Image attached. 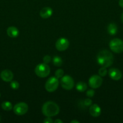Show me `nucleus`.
Returning <instances> with one entry per match:
<instances>
[{
    "instance_id": "nucleus-11",
    "label": "nucleus",
    "mask_w": 123,
    "mask_h": 123,
    "mask_svg": "<svg viewBox=\"0 0 123 123\" xmlns=\"http://www.w3.org/2000/svg\"><path fill=\"white\" fill-rule=\"evenodd\" d=\"M0 77L3 81L6 82H11L13 79V73L9 70H4L0 74Z\"/></svg>"
},
{
    "instance_id": "nucleus-8",
    "label": "nucleus",
    "mask_w": 123,
    "mask_h": 123,
    "mask_svg": "<svg viewBox=\"0 0 123 123\" xmlns=\"http://www.w3.org/2000/svg\"><path fill=\"white\" fill-rule=\"evenodd\" d=\"M89 85L91 88L96 89L100 87L102 84V79L100 75L94 74L89 79Z\"/></svg>"
},
{
    "instance_id": "nucleus-26",
    "label": "nucleus",
    "mask_w": 123,
    "mask_h": 123,
    "mask_svg": "<svg viewBox=\"0 0 123 123\" xmlns=\"http://www.w3.org/2000/svg\"><path fill=\"white\" fill-rule=\"evenodd\" d=\"M119 5L121 8H123V0H119Z\"/></svg>"
},
{
    "instance_id": "nucleus-16",
    "label": "nucleus",
    "mask_w": 123,
    "mask_h": 123,
    "mask_svg": "<svg viewBox=\"0 0 123 123\" xmlns=\"http://www.w3.org/2000/svg\"><path fill=\"white\" fill-rule=\"evenodd\" d=\"M75 88L79 92H84L87 90V85L83 82H79L76 85Z\"/></svg>"
},
{
    "instance_id": "nucleus-1",
    "label": "nucleus",
    "mask_w": 123,
    "mask_h": 123,
    "mask_svg": "<svg viewBox=\"0 0 123 123\" xmlns=\"http://www.w3.org/2000/svg\"><path fill=\"white\" fill-rule=\"evenodd\" d=\"M96 61L101 67H109L113 62V54L107 50H102L99 52L96 56Z\"/></svg>"
},
{
    "instance_id": "nucleus-20",
    "label": "nucleus",
    "mask_w": 123,
    "mask_h": 123,
    "mask_svg": "<svg viewBox=\"0 0 123 123\" xmlns=\"http://www.w3.org/2000/svg\"><path fill=\"white\" fill-rule=\"evenodd\" d=\"M64 75V72L62 69H58L55 72V76L58 79H61Z\"/></svg>"
},
{
    "instance_id": "nucleus-31",
    "label": "nucleus",
    "mask_w": 123,
    "mask_h": 123,
    "mask_svg": "<svg viewBox=\"0 0 123 123\" xmlns=\"http://www.w3.org/2000/svg\"><path fill=\"white\" fill-rule=\"evenodd\" d=\"M0 120H1V118H0Z\"/></svg>"
},
{
    "instance_id": "nucleus-28",
    "label": "nucleus",
    "mask_w": 123,
    "mask_h": 123,
    "mask_svg": "<svg viewBox=\"0 0 123 123\" xmlns=\"http://www.w3.org/2000/svg\"><path fill=\"white\" fill-rule=\"evenodd\" d=\"M71 123H79V121H77V120H73V121H71Z\"/></svg>"
},
{
    "instance_id": "nucleus-15",
    "label": "nucleus",
    "mask_w": 123,
    "mask_h": 123,
    "mask_svg": "<svg viewBox=\"0 0 123 123\" xmlns=\"http://www.w3.org/2000/svg\"><path fill=\"white\" fill-rule=\"evenodd\" d=\"M118 31V26L115 24L113 23H111V24H109L108 26H107V32L110 35H115L117 33Z\"/></svg>"
},
{
    "instance_id": "nucleus-22",
    "label": "nucleus",
    "mask_w": 123,
    "mask_h": 123,
    "mask_svg": "<svg viewBox=\"0 0 123 123\" xmlns=\"http://www.w3.org/2000/svg\"><path fill=\"white\" fill-rule=\"evenodd\" d=\"M95 94V91L93 88L88 90L86 91V96L89 97H92Z\"/></svg>"
},
{
    "instance_id": "nucleus-29",
    "label": "nucleus",
    "mask_w": 123,
    "mask_h": 123,
    "mask_svg": "<svg viewBox=\"0 0 123 123\" xmlns=\"http://www.w3.org/2000/svg\"><path fill=\"white\" fill-rule=\"evenodd\" d=\"M121 20H122V22L123 23V14L121 15Z\"/></svg>"
},
{
    "instance_id": "nucleus-25",
    "label": "nucleus",
    "mask_w": 123,
    "mask_h": 123,
    "mask_svg": "<svg viewBox=\"0 0 123 123\" xmlns=\"http://www.w3.org/2000/svg\"><path fill=\"white\" fill-rule=\"evenodd\" d=\"M44 123H52L53 122V120H52L51 117H47L43 121Z\"/></svg>"
},
{
    "instance_id": "nucleus-7",
    "label": "nucleus",
    "mask_w": 123,
    "mask_h": 123,
    "mask_svg": "<svg viewBox=\"0 0 123 123\" xmlns=\"http://www.w3.org/2000/svg\"><path fill=\"white\" fill-rule=\"evenodd\" d=\"M28 111V106L25 102L16 103L13 107V112L17 115H25Z\"/></svg>"
},
{
    "instance_id": "nucleus-5",
    "label": "nucleus",
    "mask_w": 123,
    "mask_h": 123,
    "mask_svg": "<svg viewBox=\"0 0 123 123\" xmlns=\"http://www.w3.org/2000/svg\"><path fill=\"white\" fill-rule=\"evenodd\" d=\"M59 85V82L58 78L56 77H51L47 80L45 85V90L48 92H52L55 91L57 89Z\"/></svg>"
},
{
    "instance_id": "nucleus-9",
    "label": "nucleus",
    "mask_w": 123,
    "mask_h": 123,
    "mask_svg": "<svg viewBox=\"0 0 123 123\" xmlns=\"http://www.w3.org/2000/svg\"><path fill=\"white\" fill-rule=\"evenodd\" d=\"M55 48L59 51L62 52L65 51V50L68 48L69 46V42L68 40L66 38H60L55 42Z\"/></svg>"
},
{
    "instance_id": "nucleus-17",
    "label": "nucleus",
    "mask_w": 123,
    "mask_h": 123,
    "mask_svg": "<svg viewBox=\"0 0 123 123\" xmlns=\"http://www.w3.org/2000/svg\"><path fill=\"white\" fill-rule=\"evenodd\" d=\"M1 108L3 110L6 111H11L13 109V105H12L11 102L6 101V102H4L2 103Z\"/></svg>"
},
{
    "instance_id": "nucleus-14",
    "label": "nucleus",
    "mask_w": 123,
    "mask_h": 123,
    "mask_svg": "<svg viewBox=\"0 0 123 123\" xmlns=\"http://www.w3.org/2000/svg\"><path fill=\"white\" fill-rule=\"evenodd\" d=\"M7 34L11 38H16L19 35V30L15 26H10L7 28Z\"/></svg>"
},
{
    "instance_id": "nucleus-6",
    "label": "nucleus",
    "mask_w": 123,
    "mask_h": 123,
    "mask_svg": "<svg viewBox=\"0 0 123 123\" xmlns=\"http://www.w3.org/2000/svg\"><path fill=\"white\" fill-rule=\"evenodd\" d=\"M60 85L65 90H71L74 86V80L70 76H63L60 79Z\"/></svg>"
},
{
    "instance_id": "nucleus-12",
    "label": "nucleus",
    "mask_w": 123,
    "mask_h": 123,
    "mask_svg": "<svg viewBox=\"0 0 123 123\" xmlns=\"http://www.w3.org/2000/svg\"><path fill=\"white\" fill-rule=\"evenodd\" d=\"M89 111L90 115L94 117H98L101 115V109L97 104H94L90 106Z\"/></svg>"
},
{
    "instance_id": "nucleus-23",
    "label": "nucleus",
    "mask_w": 123,
    "mask_h": 123,
    "mask_svg": "<svg viewBox=\"0 0 123 123\" xmlns=\"http://www.w3.org/2000/svg\"><path fill=\"white\" fill-rule=\"evenodd\" d=\"M51 57L49 55H45L44 56V57L43 58V61L44 63L47 64H48V63L51 62Z\"/></svg>"
},
{
    "instance_id": "nucleus-10",
    "label": "nucleus",
    "mask_w": 123,
    "mask_h": 123,
    "mask_svg": "<svg viewBox=\"0 0 123 123\" xmlns=\"http://www.w3.org/2000/svg\"><path fill=\"white\" fill-rule=\"evenodd\" d=\"M109 76L114 80H119L122 78V73L119 69L116 68H111L109 70Z\"/></svg>"
},
{
    "instance_id": "nucleus-2",
    "label": "nucleus",
    "mask_w": 123,
    "mask_h": 123,
    "mask_svg": "<svg viewBox=\"0 0 123 123\" xmlns=\"http://www.w3.org/2000/svg\"><path fill=\"white\" fill-rule=\"evenodd\" d=\"M60 108L56 103L52 101L45 102L42 107V112L45 117H53L58 115Z\"/></svg>"
},
{
    "instance_id": "nucleus-19",
    "label": "nucleus",
    "mask_w": 123,
    "mask_h": 123,
    "mask_svg": "<svg viewBox=\"0 0 123 123\" xmlns=\"http://www.w3.org/2000/svg\"><path fill=\"white\" fill-rule=\"evenodd\" d=\"M107 74V70L106 69V67H101L98 70V74L101 77L106 76Z\"/></svg>"
},
{
    "instance_id": "nucleus-13",
    "label": "nucleus",
    "mask_w": 123,
    "mask_h": 123,
    "mask_svg": "<svg viewBox=\"0 0 123 123\" xmlns=\"http://www.w3.org/2000/svg\"><path fill=\"white\" fill-rule=\"evenodd\" d=\"M53 12V11L51 7H43L40 12V16L43 19H48L51 16Z\"/></svg>"
},
{
    "instance_id": "nucleus-4",
    "label": "nucleus",
    "mask_w": 123,
    "mask_h": 123,
    "mask_svg": "<svg viewBox=\"0 0 123 123\" xmlns=\"http://www.w3.org/2000/svg\"><path fill=\"white\" fill-rule=\"evenodd\" d=\"M109 47L113 52L116 54L123 52V41L119 38H113L110 42Z\"/></svg>"
},
{
    "instance_id": "nucleus-21",
    "label": "nucleus",
    "mask_w": 123,
    "mask_h": 123,
    "mask_svg": "<svg viewBox=\"0 0 123 123\" xmlns=\"http://www.w3.org/2000/svg\"><path fill=\"white\" fill-rule=\"evenodd\" d=\"M10 87L13 90H18L19 87V84L16 80H12L10 82Z\"/></svg>"
},
{
    "instance_id": "nucleus-30",
    "label": "nucleus",
    "mask_w": 123,
    "mask_h": 123,
    "mask_svg": "<svg viewBox=\"0 0 123 123\" xmlns=\"http://www.w3.org/2000/svg\"><path fill=\"white\" fill-rule=\"evenodd\" d=\"M0 97H1V93H0Z\"/></svg>"
},
{
    "instance_id": "nucleus-24",
    "label": "nucleus",
    "mask_w": 123,
    "mask_h": 123,
    "mask_svg": "<svg viewBox=\"0 0 123 123\" xmlns=\"http://www.w3.org/2000/svg\"><path fill=\"white\" fill-rule=\"evenodd\" d=\"M83 104L86 106H90L92 104V101L90 99V98H86L83 102Z\"/></svg>"
},
{
    "instance_id": "nucleus-3",
    "label": "nucleus",
    "mask_w": 123,
    "mask_h": 123,
    "mask_svg": "<svg viewBox=\"0 0 123 123\" xmlns=\"http://www.w3.org/2000/svg\"><path fill=\"white\" fill-rule=\"evenodd\" d=\"M36 75L39 78H46L50 73V68L47 64L41 63L37 65L34 69Z\"/></svg>"
},
{
    "instance_id": "nucleus-18",
    "label": "nucleus",
    "mask_w": 123,
    "mask_h": 123,
    "mask_svg": "<svg viewBox=\"0 0 123 123\" xmlns=\"http://www.w3.org/2000/svg\"><path fill=\"white\" fill-rule=\"evenodd\" d=\"M53 63L56 67H60L63 64L62 59L58 56H54L53 58Z\"/></svg>"
},
{
    "instance_id": "nucleus-27",
    "label": "nucleus",
    "mask_w": 123,
    "mask_h": 123,
    "mask_svg": "<svg viewBox=\"0 0 123 123\" xmlns=\"http://www.w3.org/2000/svg\"><path fill=\"white\" fill-rule=\"evenodd\" d=\"M54 123H62L63 121H62L61 120H59V119H57V120H55V121H54Z\"/></svg>"
}]
</instances>
